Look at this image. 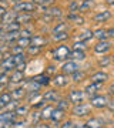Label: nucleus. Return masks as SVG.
<instances>
[{"label":"nucleus","mask_w":114,"mask_h":128,"mask_svg":"<svg viewBox=\"0 0 114 128\" xmlns=\"http://www.w3.org/2000/svg\"><path fill=\"white\" fill-rule=\"evenodd\" d=\"M12 101V94L9 91H3L0 94V110H5L6 105Z\"/></svg>","instance_id":"nucleus-30"},{"label":"nucleus","mask_w":114,"mask_h":128,"mask_svg":"<svg viewBox=\"0 0 114 128\" xmlns=\"http://www.w3.org/2000/svg\"><path fill=\"white\" fill-rule=\"evenodd\" d=\"M32 80H34V81H36L39 86H41V87H47V86L51 84V77L49 76V74H46V73L39 74V76H36V77H33Z\"/></svg>","instance_id":"nucleus-16"},{"label":"nucleus","mask_w":114,"mask_h":128,"mask_svg":"<svg viewBox=\"0 0 114 128\" xmlns=\"http://www.w3.org/2000/svg\"><path fill=\"white\" fill-rule=\"evenodd\" d=\"M16 17H17V12L13 9L6 10V13L3 14V17L0 18L3 23H10V22H16Z\"/></svg>","instance_id":"nucleus-28"},{"label":"nucleus","mask_w":114,"mask_h":128,"mask_svg":"<svg viewBox=\"0 0 114 128\" xmlns=\"http://www.w3.org/2000/svg\"><path fill=\"white\" fill-rule=\"evenodd\" d=\"M30 2L37 7H50V6H54L56 0H30Z\"/></svg>","instance_id":"nucleus-38"},{"label":"nucleus","mask_w":114,"mask_h":128,"mask_svg":"<svg viewBox=\"0 0 114 128\" xmlns=\"http://www.w3.org/2000/svg\"><path fill=\"white\" fill-rule=\"evenodd\" d=\"M57 108L67 112L68 110H71V102H70L67 98H60V100L57 101Z\"/></svg>","instance_id":"nucleus-32"},{"label":"nucleus","mask_w":114,"mask_h":128,"mask_svg":"<svg viewBox=\"0 0 114 128\" xmlns=\"http://www.w3.org/2000/svg\"><path fill=\"white\" fill-rule=\"evenodd\" d=\"M86 44L87 43H84V41H74V44L71 46V48H74V50H86Z\"/></svg>","instance_id":"nucleus-43"},{"label":"nucleus","mask_w":114,"mask_h":128,"mask_svg":"<svg viewBox=\"0 0 114 128\" xmlns=\"http://www.w3.org/2000/svg\"><path fill=\"white\" fill-rule=\"evenodd\" d=\"M70 78H71V81L73 82H81V81H84V78H86V73L80 68L78 71H76L74 74H71Z\"/></svg>","instance_id":"nucleus-35"},{"label":"nucleus","mask_w":114,"mask_h":128,"mask_svg":"<svg viewBox=\"0 0 114 128\" xmlns=\"http://www.w3.org/2000/svg\"><path fill=\"white\" fill-rule=\"evenodd\" d=\"M20 2H23V0H9V3L12 6H14V4H17V3H20Z\"/></svg>","instance_id":"nucleus-55"},{"label":"nucleus","mask_w":114,"mask_h":128,"mask_svg":"<svg viewBox=\"0 0 114 128\" xmlns=\"http://www.w3.org/2000/svg\"><path fill=\"white\" fill-rule=\"evenodd\" d=\"M0 120L5 121V122H9L13 125V122L17 120V115L14 111H9V110H2L0 111Z\"/></svg>","instance_id":"nucleus-14"},{"label":"nucleus","mask_w":114,"mask_h":128,"mask_svg":"<svg viewBox=\"0 0 114 128\" xmlns=\"http://www.w3.org/2000/svg\"><path fill=\"white\" fill-rule=\"evenodd\" d=\"M107 34H108V38H114V26L107 28Z\"/></svg>","instance_id":"nucleus-53"},{"label":"nucleus","mask_w":114,"mask_h":128,"mask_svg":"<svg viewBox=\"0 0 114 128\" xmlns=\"http://www.w3.org/2000/svg\"><path fill=\"white\" fill-rule=\"evenodd\" d=\"M46 74H49V76H51V74H57V70H56V66L54 64H50V66H49V67H47V73Z\"/></svg>","instance_id":"nucleus-48"},{"label":"nucleus","mask_w":114,"mask_h":128,"mask_svg":"<svg viewBox=\"0 0 114 128\" xmlns=\"http://www.w3.org/2000/svg\"><path fill=\"white\" fill-rule=\"evenodd\" d=\"M14 44H17V46L23 47V48H27L30 44H32V37H19L17 40H16V43Z\"/></svg>","instance_id":"nucleus-36"},{"label":"nucleus","mask_w":114,"mask_h":128,"mask_svg":"<svg viewBox=\"0 0 114 128\" xmlns=\"http://www.w3.org/2000/svg\"><path fill=\"white\" fill-rule=\"evenodd\" d=\"M60 128H74V122L71 120H64L63 124H60Z\"/></svg>","instance_id":"nucleus-46"},{"label":"nucleus","mask_w":114,"mask_h":128,"mask_svg":"<svg viewBox=\"0 0 114 128\" xmlns=\"http://www.w3.org/2000/svg\"><path fill=\"white\" fill-rule=\"evenodd\" d=\"M26 50H27L26 54H29V56H37V54H40V53H41L43 48H41V47H37V46H29Z\"/></svg>","instance_id":"nucleus-41"},{"label":"nucleus","mask_w":114,"mask_h":128,"mask_svg":"<svg viewBox=\"0 0 114 128\" xmlns=\"http://www.w3.org/2000/svg\"><path fill=\"white\" fill-rule=\"evenodd\" d=\"M0 111H2V110H0Z\"/></svg>","instance_id":"nucleus-63"},{"label":"nucleus","mask_w":114,"mask_h":128,"mask_svg":"<svg viewBox=\"0 0 114 128\" xmlns=\"http://www.w3.org/2000/svg\"><path fill=\"white\" fill-rule=\"evenodd\" d=\"M24 50H26V48H23V47L14 44V46L10 47V54H20V53H24Z\"/></svg>","instance_id":"nucleus-44"},{"label":"nucleus","mask_w":114,"mask_h":128,"mask_svg":"<svg viewBox=\"0 0 114 128\" xmlns=\"http://www.w3.org/2000/svg\"><path fill=\"white\" fill-rule=\"evenodd\" d=\"M74 128H87L86 127V124H83V122H74Z\"/></svg>","instance_id":"nucleus-54"},{"label":"nucleus","mask_w":114,"mask_h":128,"mask_svg":"<svg viewBox=\"0 0 114 128\" xmlns=\"http://www.w3.org/2000/svg\"><path fill=\"white\" fill-rule=\"evenodd\" d=\"M5 13H6V10L3 9V7H0V18L3 17V14H5Z\"/></svg>","instance_id":"nucleus-57"},{"label":"nucleus","mask_w":114,"mask_h":128,"mask_svg":"<svg viewBox=\"0 0 114 128\" xmlns=\"http://www.w3.org/2000/svg\"><path fill=\"white\" fill-rule=\"evenodd\" d=\"M80 68H81V67H80V64H78L77 61H73V60H66V61L61 64L60 71H61L63 74L71 76V74H74L76 71H78Z\"/></svg>","instance_id":"nucleus-5"},{"label":"nucleus","mask_w":114,"mask_h":128,"mask_svg":"<svg viewBox=\"0 0 114 128\" xmlns=\"http://www.w3.org/2000/svg\"><path fill=\"white\" fill-rule=\"evenodd\" d=\"M64 120H66V111H61V110H59V108H54L53 112H51L50 121H53V122H61V121H64Z\"/></svg>","instance_id":"nucleus-26"},{"label":"nucleus","mask_w":114,"mask_h":128,"mask_svg":"<svg viewBox=\"0 0 114 128\" xmlns=\"http://www.w3.org/2000/svg\"><path fill=\"white\" fill-rule=\"evenodd\" d=\"M107 102H108V97L103 96V94H96V96L90 97V105L93 108H97V110H103L107 107Z\"/></svg>","instance_id":"nucleus-4"},{"label":"nucleus","mask_w":114,"mask_h":128,"mask_svg":"<svg viewBox=\"0 0 114 128\" xmlns=\"http://www.w3.org/2000/svg\"><path fill=\"white\" fill-rule=\"evenodd\" d=\"M78 9H80V2L78 0H71L67 6L68 13H78Z\"/></svg>","instance_id":"nucleus-39"},{"label":"nucleus","mask_w":114,"mask_h":128,"mask_svg":"<svg viewBox=\"0 0 114 128\" xmlns=\"http://www.w3.org/2000/svg\"><path fill=\"white\" fill-rule=\"evenodd\" d=\"M86 58H87V54H86V51L84 50H74V48H71L68 60H73V61L80 63V61H84Z\"/></svg>","instance_id":"nucleus-19"},{"label":"nucleus","mask_w":114,"mask_h":128,"mask_svg":"<svg viewBox=\"0 0 114 128\" xmlns=\"http://www.w3.org/2000/svg\"><path fill=\"white\" fill-rule=\"evenodd\" d=\"M12 128H29V124L26 122V121H14L13 125H12Z\"/></svg>","instance_id":"nucleus-45"},{"label":"nucleus","mask_w":114,"mask_h":128,"mask_svg":"<svg viewBox=\"0 0 114 128\" xmlns=\"http://www.w3.org/2000/svg\"><path fill=\"white\" fill-rule=\"evenodd\" d=\"M111 64H114V54L111 56Z\"/></svg>","instance_id":"nucleus-60"},{"label":"nucleus","mask_w":114,"mask_h":128,"mask_svg":"<svg viewBox=\"0 0 114 128\" xmlns=\"http://www.w3.org/2000/svg\"><path fill=\"white\" fill-rule=\"evenodd\" d=\"M54 110V107L51 104H46L40 111V117H41V121H50L51 118V112Z\"/></svg>","instance_id":"nucleus-23"},{"label":"nucleus","mask_w":114,"mask_h":128,"mask_svg":"<svg viewBox=\"0 0 114 128\" xmlns=\"http://www.w3.org/2000/svg\"><path fill=\"white\" fill-rule=\"evenodd\" d=\"M110 80V76L105 71L100 70V71H96V73H93L90 76V81L91 82H101V84H104Z\"/></svg>","instance_id":"nucleus-11"},{"label":"nucleus","mask_w":114,"mask_h":128,"mask_svg":"<svg viewBox=\"0 0 114 128\" xmlns=\"http://www.w3.org/2000/svg\"><path fill=\"white\" fill-rule=\"evenodd\" d=\"M100 128H103V127H100Z\"/></svg>","instance_id":"nucleus-62"},{"label":"nucleus","mask_w":114,"mask_h":128,"mask_svg":"<svg viewBox=\"0 0 114 128\" xmlns=\"http://www.w3.org/2000/svg\"><path fill=\"white\" fill-rule=\"evenodd\" d=\"M30 120H32V124L34 125V124H37V122H40L41 121V117H40V111H37V110H34V111H30Z\"/></svg>","instance_id":"nucleus-40"},{"label":"nucleus","mask_w":114,"mask_h":128,"mask_svg":"<svg viewBox=\"0 0 114 128\" xmlns=\"http://www.w3.org/2000/svg\"><path fill=\"white\" fill-rule=\"evenodd\" d=\"M91 107L90 104H87V102H80V104H74L71 107V114L74 117H77V118H83V117H88L91 114Z\"/></svg>","instance_id":"nucleus-2"},{"label":"nucleus","mask_w":114,"mask_h":128,"mask_svg":"<svg viewBox=\"0 0 114 128\" xmlns=\"http://www.w3.org/2000/svg\"><path fill=\"white\" fill-rule=\"evenodd\" d=\"M70 51H71V47L66 46V44H60L51 50V58L54 63H64L70 57Z\"/></svg>","instance_id":"nucleus-1"},{"label":"nucleus","mask_w":114,"mask_h":128,"mask_svg":"<svg viewBox=\"0 0 114 128\" xmlns=\"http://www.w3.org/2000/svg\"><path fill=\"white\" fill-rule=\"evenodd\" d=\"M9 84H23V81L26 80L24 78V71H19V70H13L9 74ZM7 84V86H9Z\"/></svg>","instance_id":"nucleus-10"},{"label":"nucleus","mask_w":114,"mask_h":128,"mask_svg":"<svg viewBox=\"0 0 114 128\" xmlns=\"http://www.w3.org/2000/svg\"><path fill=\"white\" fill-rule=\"evenodd\" d=\"M41 97H43V100H44L46 102H57V101L61 98L60 94H59V91L54 90V88H53V90H49V91H46V92H43Z\"/></svg>","instance_id":"nucleus-13"},{"label":"nucleus","mask_w":114,"mask_h":128,"mask_svg":"<svg viewBox=\"0 0 114 128\" xmlns=\"http://www.w3.org/2000/svg\"><path fill=\"white\" fill-rule=\"evenodd\" d=\"M41 13H46L49 14L50 17H53L56 20L57 17H61V14H63V10L57 7V6H50V7H43V12Z\"/></svg>","instance_id":"nucleus-17"},{"label":"nucleus","mask_w":114,"mask_h":128,"mask_svg":"<svg viewBox=\"0 0 114 128\" xmlns=\"http://www.w3.org/2000/svg\"><path fill=\"white\" fill-rule=\"evenodd\" d=\"M70 38L68 32H60V33H51V38L50 40L53 43H64Z\"/></svg>","instance_id":"nucleus-21"},{"label":"nucleus","mask_w":114,"mask_h":128,"mask_svg":"<svg viewBox=\"0 0 114 128\" xmlns=\"http://www.w3.org/2000/svg\"><path fill=\"white\" fill-rule=\"evenodd\" d=\"M113 117H114V112H113Z\"/></svg>","instance_id":"nucleus-61"},{"label":"nucleus","mask_w":114,"mask_h":128,"mask_svg":"<svg viewBox=\"0 0 114 128\" xmlns=\"http://www.w3.org/2000/svg\"><path fill=\"white\" fill-rule=\"evenodd\" d=\"M94 38V33H93V30H86V32H83L78 34L77 40L80 41H84V43H88V41H91Z\"/></svg>","instance_id":"nucleus-31"},{"label":"nucleus","mask_w":114,"mask_h":128,"mask_svg":"<svg viewBox=\"0 0 114 128\" xmlns=\"http://www.w3.org/2000/svg\"><path fill=\"white\" fill-rule=\"evenodd\" d=\"M108 111H111V112H114V98H111V100H108V102H107V107H105Z\"/></svg>","instance_id":"nucleus-50"},{"label":"nucleus","mask_w":114,"mask_h":128,"mask_svg":"<svg viewBox=\"0 0 114 128\" xmlns=\"http://www.w3.org/2000/svg\"><path fill=\"white\" fill-rule=\"evenodd\" d=\"M19 105H20V101H19V100H13V98H12V101H10L9 104L6 105V108H5V110L14 111V110H16V108L19 107Z\"/></svg>","instance_id":"nucleus-42"},{"label":"nucleus","mask_w":114,"mask_h":128,"mask_svg":"<svg viewBox=\"0 0 114 128\" xmlns=\"http://www.w3.org/2000/svg\"><path fill=\"white\" fill-rule=\"evenodd\" d=\"M10 94H12V98H13V100H19V101H22L23 98H26V96H27V90H26L24 87L13 88V90L10 91Z\"/></svg>","instance_id":"nucleus-22"},{"label":"nucleus","mask_w":114,"mask_h":128,"mask_svg":"<svg viewBox=\"0 0 114 128\" xmlns=\"http://www.w3.org/2000/svg\"><path fill=\"white\" fill-rule=\"evenodd\" d=\"M3 27H5V23L0 20V33H3Z\"/></svg>","instance_id":"nucleus-58"},{"label":"nucleus","mask_w":114,"mask_h":128,"mask_svg":"<svg viewBox=\"0 0 114 128\" xmlns=\"http://www.w3.org/2000/svg\"><path fill=\"white\" fill-rule=\"evenodd\" d=\"M30 110H32V105L30 104H20L17 108L14 110V112H16L17 117L24 118V117H27V115L30 114Z\"/></svg>","instance_id":"nucleus-20"},{"label":"nucleus","mask_w":114,"mask_h":128,"mask_svg":"<svg viewBox=\"0 0 114 128\" xmlns=\"http://www.w3.org/2000/svg\"><path fill=\"white\" fill-rule=\"evenodd\" d=\"M94 38H97L98 41H103V40H107L108 38V34H107V28H97L94 30Z\"/></svg>","instance_id":"nucleus-33"},{"label":"nucleus","mask_w":114,"mask_h":128,"mask_svg":"<svg viewBox=\"0 0 114 128\" xmlns=\"http://www.w3.org/2000/svg\"><path fill=\"white\" fill-rule=\"evenodd\" d=\"M50 41L46 36H43V34H34V36L32 37V44L30 46H37V47H41V48H44L46 46H49L50 44Z\"/></svg>","instance_id":"nucleus-9"},{"label":"nucleus","mask_w":114,"mask_h":128,"mask_svg":"<svg viewBox=\"0 0 114 128\" xmlns=\"http://www.w3.org/2000/svg\"><path fill=\"white\" fill-rule=\"evenodd\" d=\"M84 98H86V92L81 91V90H71L68 92L67 100L71 102V104H80V102H84Z\"/></svg>","instance_id":"nucleus-7"},{"label":"nucleus","mask_w":114,"mask_h":128,"mask_svg":"<svg viewBox=\"0 0 114 128\" xmlns=\"http://www.w3.org/2000/svg\"><path fill=\"white\" fill-rule=\"evenodd\" d=\"M22 30V24L17 22H10V23H5L3 32L5 33H12V32H20Z\"/></svg>","instance_id":"nucleus-29"},{"label":"nucleus","mask_w":114,"mask_h":128,"mask_svg":"<svg viewBox=\"0 0 114 128\" xmlns=\"http://www.w3.org/2000/svg\"><path fill=\"white\" fill-rule=\"evenodd\" d=\"M0 7H3L5 10H9L12 4L9 3V0H0Z\"/></svg>","instance_id":"nucleus-49"},{"label":"nucleus","mask_w":114,"mask_h":128,"mask_svg":"<svg viewBox=\"0 0 114 128\" xmlns=\"http://www.w3.org/2000/svg\"><path fill=\"white\" fill-rule=\"evenodd\" d=\"M103 86H104V84H101V82H90L88 86H86L84 92H86V96L93 97V96H96L98 91L103 90Z\"/></svg>","instance_id":"nucleus-12"},{"label":"nucleus","mask_w":114,"mask_h":128,"mask_svg":"<svg viewBox=\"0 0 114 128\" xmlns=\"http://www.w3.org/2000/svg\"><path fill=\"white\" fill-rule=\"evenodd\" d=\"M67 22L76 24V26H81V24H84L86 20H84L83 16H80V13H68L67 14Z\"/></svg>","instance_id":"nucleus-24"},{"label":"nucleus","mask_w":114,"mask_h":128,"mask_svg":"<svg viewBox=\"0 0 114 128\" xmlns=\"http://www.w3.org/2000/svg\"><path fill=\"white\" fill-rule=\"evenodd\" d=\"M94 6H96V0H83L81 3H80L78 13H87L91 9H94Z\"/></svg>","instance_id":"nucleus-25"},{"label":"nucleus","mask_w":114,"mask_h":128,"mask_svg":"<svg viewBox=\"0 0 114 128\" xmlns=\"http://www.w3.org/2000/svg\"><path fill=\"white\" fill-rule=\"evenodd\" d=\"M12 9L16 10L17 13H33L34 14V12L37 10V6L33 4L32 2H20V3H17V4L12 6Z\"/></svg>","instance_id":"nucleus-3"},{"label":"nucleus","mask_w":114,"mask_h":128,"mask_svg":"<svg viewBox=\"0 0 114 128\" xmlns=\"http://www.w3.org/2000/svg\"><path fill=\"white\" fill-rule=\"evenodd\" d=\"M33 128H51V127H50V124H47L46 121H40V122L34 124Z\"/></svg>","instance_id":"nucleus-47"},{"label":"nucleus","mask_w":114,"mask_h":128,"mask_svg":"<svg viewBox=\"0 0 114 128\" xmlns=\"http://www.w3.org/2000/svg\"><path fill=\"white\" fill-rule=\"evenodd\" d=\"M68 28H70V23H57L54 27L51 28V33H60V32H68Z\"/></svg>","instance_id":"nucleus-37"},{"label":"nucleus","mask_w":114,"mask_h":128,"mask_svg":"<svg viewBox=\"0 0 114 128\" xmlns=\"http://www.w3.org/2000/svg\"><path fill=\"white\" fill-rule=\"evenodd\" d=\"M26 67H27V63L24 61V63L17 64V66H16V68H14V70H19V71H24V70H26Z\"/></svg>","instance_id":"nucleus-51"},{"label":"nucleus","mask_w":114,"mask_h":128,"mask_svg":"<svg viewBox=\"0 0 114 128\" xmlns=\"http://www.w3.org/2000/svg\"><path fill=\"white\" fill-rule=\"evenodd\" d=\"M111 17H113V13H111L110 10H103V12H98V13L93 17V20H94L96 23H105V22H108Z\"/></svg>","instance_id":"nucleus-15"},{"label":"nucleus","mask_w":114,"mask_h":128,"mask_svg":"<svg viewBox=\"0 0 114 128\" xmlns=\"http://www.w3.org/2000/svg\"><path fill=\"white\" fill-rule=\"evenodd\" d=\"M107 92L108 96H114V82H110V86L107 87Z\"/></svg>","instance_id":"nucleus-52"},{"label":"nucleus","mask_w":114,"mask_h":128,"mask_svg":"<svg viewBox=\"0 0 114 128\" xmlns=\"http://www.w3.org/2000/svg\"><path fill=\"white\" fill-rule=\"evenodd\" d=\"M70 81H71V78H70V76H67V74H56L54 77L51 78V82L54 84V87L60 88V87H66V86H68L70 84Z\"/></svg>","instance_id":"nucleus-8"},{"label":"nucleus","mask_w":114,"mask_h":128,"mask_svg":"<svg viewBox=\"0 0 114 128\" xmlns=\"http://www.w3.org/2000/svg\"><path fill=\"white\" fill-rule=\"evenodd\" d=\"M110 64H111V56H108V54L101 56L100 58H98V61H97V66H98L100 68H105Z\"/></svg>","instance_id":"nucleus-34"},{"label":"nucleus","mask_w":114,"mask_h":128,"mask_svg":"<svg viewBox=\"0 0 114 128\" xmlns=\"http://www.w3.org/2000/svg\"><path fill=\"white\" fill-rule=\"evenodd\" d=\"M3 58H5V56H3V53H0V63L3 61Z\"/></svg>","instance_id":"nucleus-59"},{"label":"nucleus","mask_w":114,"mask_h":128,"mask_svg":"<svg viewBox=\"0 0 114 128\" xmlns=\"http://www.w3.org/2000/svg\"><path fill=\"white\" fill-rule=\"evenodd\" d=\"M103 125H104V121L100 117H91V118L87 120V122H86L87 128H100Z\"/></svg>","instance_id":"nucleus-27"},{"label":"nucleus","mask_w":114,"mask_h":128,"mask_svg":"<svg viewBox=\"0 0 114 128\" xmlns=\"http://www.w3.org/2000/svg\"><path fill=\"white\" fill-rule=\"evenodd\" d=\"M33 20H34V14L33 13H17V17H16V22L20 23L22 26L32 23Z\"/></svg>","instance_id":"nucleus-18"},{"label":"nucleus","mask_w":114,"mask_h":128,"mask_svg":"<svg viewBox=\"0 0 114 128\" xmlns=\"http://www.w3.org/2000/svg\"><path fill=\"white\" fill-rule=\"evenodd\" d=\"M105 3H107L108 6H111V7H113V6H114V0H105Z\"/></svg>","instance_id":"nucleus-56"},{"label":"nucleus","mask_w":114,"mask_h":128,"mask_svg":"<svg viewBox=\"0 0 114 128\" xmlns=\"http://www.w3.org/2000/svg\"><path fill=\"white\" fill-rule=\"evenodd\" d=\"M113 128H114V127H113Z\"/></svg>","instance_id":"nucleus-64"},{"label":"nucleus","mask_w":114,"mask_h":128,"mask_svg":"<svg viewBox=\"0 0 114 128\" xmlns=\"http://www.w3.org/2000/svg\"><path fill=\"white\" fill-rule=\"evenodd\" d=\"M111 43L108 40H103V41H97L96 46L93 47V51L98 56H104V54H108L110 50H111Z\"/></svg>","instance_id":"nucleus-6"}]
</instances>
